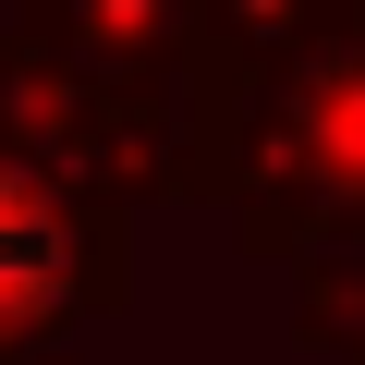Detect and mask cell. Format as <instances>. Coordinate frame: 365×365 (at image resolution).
Segmentation results:
<instances>
[{"label":"cell","instance_id":"cell-1","mask_svg":"<svg viewBox=\"0 0 365 365\" xmlns=\"http://www.w3.org/2000/svg\"><path fill=\"white\" fill-rule=\"evenodd\" d=\"M86 292H98V232H86V207L61 195L49 170L0 158V341H13V329H49V317L86 304Z\"/></svg>","mask_w":365,"mask_h":365}]
</instances>
